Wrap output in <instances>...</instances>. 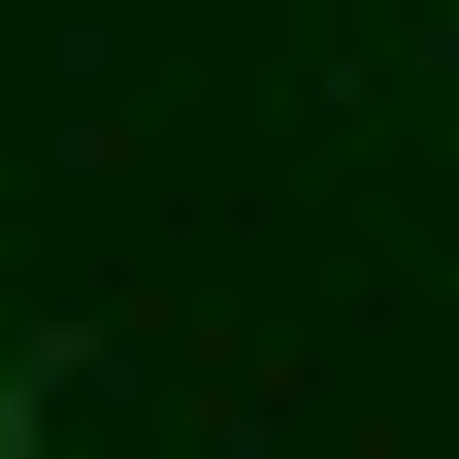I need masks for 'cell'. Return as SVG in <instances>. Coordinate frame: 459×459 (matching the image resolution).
I'll use <instances>...</instances> for the list:
<instances>
[{
	"label": "cell",
	"mask_w": 459,
	"mask_h": 459,
	"mask_svg": "<svg viewBox=\"0 0 459 459\" xmlns=\"http://www.w3.org/2000/svg\"><path fill=\"white\" fill-rule=\"evenodd\" d=\"M0 459H33V361H0Z\"/></svg>",
	"instance_id": "obj_1"
}]
</instances>
